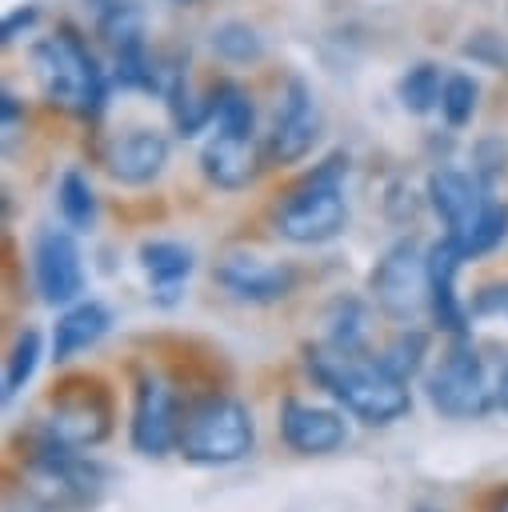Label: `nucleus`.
<instances>
[{"instance_id":"17","label":"nucleus","mask_w":508,"mask_h":512,"mask_svg":"<svg viewBox=\"0 0 508 512\" xmlns=\"http://www.w3.org/2000/svg\"><path fill=\"white\" fill-rule=\"evenodd\" d=\"M268 152L256 144V136H228L216 132L204 148H200V172L212 188L220 192H240L248 184H256L260 168H264Z\"/></svg>"},{"instance_id":"39","label":"nucleus","mask_w":508,"mask_h":512,"mask_svg":"<svg viewBox=\"0 0 508 512\" xmlns=\"http://www.w3.org/2000/svg\"><path fill=\"white\" fill-rule=\"evenodd\" d=\"M416 512H436V508H416Z\"/></svg>"},{"instance_id":"22","label":"nucleus","mask_w":508,"mask_h":512,"mask_svg":"<svg viewBox=\"0 0 508 512\" xmlns=\"http://www.w3.org/2000/svg\"><path fill=\"white\" fill-rule=\"evenodd\" d=\"M324 324H328L324 344L344 348V352H360V348H368V344H364V336H368V312H364L360 300H352V296H336V300L328 304V312H324Z\"/></svg>"},{"instance_id":"7","label":"nucleus","mask_w":508,"mask_h":512,"mask_svg":"<svg viewBox=\"0 0 508 512\" xmlns=\"http://www.w3.org/2000/svg\"><path fill=\"white\" fill-rule=\"evenodd\" d=\"M368 292L388 320L412 324L428 304V248H420L412 236L392 240L368 272Z\"/></svg>"},{"instance_id":"25","label":"nucleus","mask_w":508,"mask_h":512,"mask_svg":"<svg viewBox=\"0 0 508 512\" xmlns=\"http://www.w3.org/2000/svg\"><path fill=\"white\" fill-rule=\"evenodd\" d=\"M208 44L224 64H256L264 56V36L248 20H220Z\"/></svg>"},{"instance_id":"30","label":"nucleus","mask_w":508,"mask_h":512,"mask_svg":"<svg viewBox=\"0 0 508 512\" xmlns=\"http://www.w3.org/2000/svg\"><path fill=\"white\" fill-rule=\"evenodd\" d=\"M480 104V84L468 72H452L444 76V92H440V116L448 120V128H468Z\"/></svg>"},{"instance_id":"15","label":"nucleus","mask_w":508,"mask_h":512,"mask_svg":"<svg viewBox=\"0 0 508 512\" xmlns=\"http://www.w3.org/2000/svg\"><path fill=\"white\" fill-rule=\"evenodd\" d=\"M488 196H492V188L476 172L468 176L460 168H436L428 176V204H432V212L440 216V224H444V232L452 240H460L476 224V216L488 204Z\"/></svg>"},{"instance_id":"34","label":"nucleus","mask_w":508,"mask_h":512,"mask_svg":"<svg viewBox=\"0 0 508 512\" xmlns=\"http://www.w3.org/2000/svg\"><path fill=\"white\" fill-rule=\"evenodd\" d=\"M36 20H40V8H36V4L12 8V12L4 16V24H0V44H4V48H8V44H16V40H20V32H28Z\"/></svg>"},{"instance_id":"37","label":"nucleus","mask_w":508,"mask_h":512,"mask_svg":"<svg viewBox=\"0 0 508 512\" xmlns=\"http://www.w3.org/2000/svg\"><path fill=\"white\" fill-rule=\"evenodd\" d=\"M488 512H508V488L504 492H496V500H492V508Z\"/></svg>"},{"instance_id":"8","label":"nucleus","mask_w":508,"mask_h":512,"mask_svg":"<svg viewBox=\"0 0 508 512\" xmlns=\"http://www.w3.org/2000/svg\"><path fill=\"white\" fill-rule=\"evenodd\" d=\"M40 428L60 436L64 444L96 448L112 432V392L96 376H72L48 396Z\"/></svg>"},{"instance_id":"28","label":"nucleus","mask_w":508,"mask_h":512,"mask_svg":"<svg viewBox=\"0 0 508 512\" xmlns=\"http://www.w3.org/2000/svg\"><path fill=\"white\" fill-rule=\"evenodd\" d=\"M504 236H508V208H504L496 196H488V204L480 208L476 224H472L456 244H460L464 256L472 260V256H488V252H496V248L504 244Z\"/></svg>"},{"instance_id":"13","label":"nucleus","mask_w":508,"mask_h":512,"mask_svg":"<svg viewBox=\"0 0 508 512\" xmlns=\"http://www.w3.org/2000/svg\"><path fill=\"white\" fill-rule=\"evenodd\" d=\"M464 248L444 232L436 244H428V312L440 332L448 336H468V304L456 296V272L464 268Z\"/></svg>"},{"instance_id":"10","label":"nucleus","mask_w":508,"mask_h":512,"mask_svg":"<svg viewBox=\"0 0 508 512\" xmlns=\"http://www.w3.org/2000/svg\"><path fill=\"white\" fill-rule=\"evenodd\" d=\"M320 128H324V120H320V104H316L312 84L304 76H288L280 88L272 132L264 140L268 164H300L316 148Z\"/></svg>"},{"instance_id":"36","label":"nucleus","mask_w":508,"mask_h":512,"mask_svg":"<svg viewBox=\"0 0 508 512\" xmlns=\"http://www.w3.org/2000/svg\"><path fill=\"white\" fill-rule=\"evenodd\" d=\"M496 404L508 412V368L500 372V380H496Z\"/></svg>"},{"instance_id":"31","label":"nucleus","mask_w":508,"mask_h":512,"mask_svg":"<svg viewBox=\"0 0 508 512\" xmlns=\"http://www.w3.org/2000/svg\"><path fill=\"white\" fill-rule=\"evenodd\" d=\"M472 172L492 188V184L508 172V148H504V140H496V136L480 140V144L472 148Z\"/></svg>"},{"instance_id":"24","label":"nucleus","mask_w":508,"mask_h":512,"mask_svg":"<svg viewBox=\"0 0 508 512\" xmlns=\"http://www.w3.org/2000/svg\"><path fill=\"white\" fill-rule=\"evenodd\" d=\"M440 92H444V76H440V68H436L432 60L412 64V68L396 80V100H400V108L412 112V116H424V112L440 108Z\"/></svg>"},{"instance_id":"38","label":"nucleus","mask_w":508,"mask_h":512,"mask_svg":"<svg viewBox=\"0 0 508 512\" xmlns=\"http://www.w3.org/2000/svg\"><path fill=\"white\" fill-rule=\"evenodd\" d=\"M172 4H184V8H192V4H196V0H172Z\"/></svg>"},{"instance_id":"23","label":"nucleus","mask_w":508,"mask_h":512,"mask_svg":"<svg viewBox=\"0 0 508 512\" xmlns=\"http://www.w3.org/2000/svg\"><path fill=\"white\" fill-rule=\"evenodd\" d=\"M112 76L120 88H132V92H160V60L148 56V44L144 40H132V44H120L112 48Z\"/></svg>"},{"instance_id":"33","label":"nucleus","mask_w":508,"mask_h":512,"mask_svg":"<svg viewBox=\"0 0 508 512\" xmlns=\"http://www.w3.org/2000/svg\"><path fill=\"white\" fill-rule=\"evenodd\" d=\"M464 56H472L484 68H504L508 64V44L496 32H476L472 40H464Z\"/></svg>"},{"instance_id":"21","label":"nucleus","mask_w":508,"mask_h":512,"mask_svg":"<svg viewBox=\"0 0 508 512\" xmlns=\"http://www.w3.org/2000/svg\"><path fill=\"white\" fill-rule=\"evenodd\" d=\"M56 208H60V216H64V224L72 232H92L100 208H96V192H92V184H88L84 172L68 168L60 176V184H56Z\"/></svg>"},{"instance_id":"2","label":"nucleus","mask_w":508,"mask_h":512,"mask_svg":"<svg viewBox=\"0 0 508 512\" xmlns=\"http://www.w3.org/2000/svg\"><path fill=\"white\" fill-rule=\"evenodd\" d=\"M32 72L44 100L64 112L96 120L108 104V76L72 24H60L52 36L32 44Z\"/></svg>"},{"instance_id":"4","label":"nucleus","mask_w":508,"mask_h":512,"mask_svg":"<svg viewBox=\"0 0 508 512\" xmlns=\"http://www.w3.org/2000/svg\"><path fill=\"white\" fill-rule=\"evenodd\" d=\"M252 448H256V424H252V412L244 400H236L228 392H208L184 408L176 452L188 464L220 468V464L244 460Z\"/></svg>"},{"instance_id":"9","label":"nucleus","mask_w":508,"mask_h":512,"mask_svg":"<svg viewBox=\"0 0 508 512\" xmlns=\"http://www.w3.org/2000/svg\"><path fill=\"white\" fill-rule=\"evenodd\" d=\"M184 408L164 376L140 372L132 388V420H128V444L140 456H168L180 440Z\"/></svg>"},{"instance_id":"1","label":"nucleus","mask_w":508,"mask_h":512,"mask_svg":"<svg viewBox=\"0 0 508 512\" xmlns=\"http://www.w3.org/2000/svg\"><path fill=\"white\" fill-rule=\"evenodd\" d=\"M308 376L360 424L384 428L412 412V392L404 380H396L376 352H344L332 344H308L304 348Z\"/></svg>"},{"instance_id":"26","label":"nucleus","mask_w":508,"mask_h":512,"mask_svg":"<svg viewBox=\"0 0 508 512\" xmlns=\"http://www.w3.org/2000/svg\"><path fill=\"white\" fill-rule=\"evenodd\" d=\"M380 364L396 376V380H412V376H420V368H424V356H428V332H420L416 324H404L380 352Z\"/></svg>"},{"instance_id":"20","label":"nucleus","mask_w":508,"mask_h":512,"mask_svg":"<svg viewBox=\"0 0 508 512\" xmlns=\"http://www.w3.org/2000/svg\"><path fill=\"white\" fill-rule=\"evenodd\" d=\"M208 104H212V124L216 132H228V136H252L256 132V108H252V96L240 80H216L208 88Z\"/></svg>"},{"instance_id":"19","label":"nucleus","mask_w":508,"mask_h":512,"mask_svg":"<svg viewBox=\"0 0 508 512\" xmlns=\"http://www.w3.org/2000/svg\"><path fill=\"white\" fill-rule=\"evenodd\" d=\"M136 256H140V268H144V276L152 284V296L164 300V304L176 300V292L184 288V280L196 268L192 248L180 244V240H144Z\"/></svg>"},{"instance_id":"14","label":"nucleus","mask_w":508,"mask_h":512,"mask_svg":"<svg viewBox=\"0 0 508 512\" xmlns=\"http://www.w3.org/2000/svg\"><path fill=\"white\" fill-rule=\"evenodd\" d=\"M280 440L296 456H328V452L344 448L348 424L336 408H320V404H304V400L288 396L280 404Z\"/></svg>"},{"instance_id":"27","label":"nucleus","mask_w":508,"mask_h":512,"mask_svg":"<svg viewBox=\"0 0 508 512\" xmlns=\"http://www.w3.org/2000/svg\"><path fill=\"white\" fill-rule=\"evenodd\" d=\"M96 32L108 40V48L144 40V8L136 0H104L96 4Z\"/></svg>"},{"instance_id":"12","label":"nucleus","mask_w":508,"mask_h":512,"mask_svg":"<svg viewBox=\"0 0 508 512\" xmlns=\"http://www.w3.org/2000/svg\"><path fill=\"white\" fill-rule=\"evenodd\" d=\"M212 276L232 300H244V304H276V300L292 296V288H296L292 264H272V260H260L248 252L224 256Z\"/></svg>"},{"instance_id":"29","label":"nucleus","mask_w":508,"mask_h":512,"mask_svg":"<svg viewBox=\"0 0 508 512\" xmlns=\"http://www.w3.org/2000/svg\"><path fill=\"white\" fill-rule=\"evenodd\" d=\"M40 356H44V340H40V332H36V328H24V332L12 340L8 360H4V400H16V392L32 380Z\"/></svg>"},{"instance_id":"11","label":"nucleus","mask_w":508,"mask_h":512,"mask_svg":"<svg viewBox=\"0 0 508 512\" xmlns=\"http://www.w3.org/2000/svg\"><path fill=\"white\" fill-rule=\"evenodd\" d=\"M32 284L44 304L68 308L84 296V264L72 228H40L32 240Z\"/></svg>"},{"instance_id":"6","label":"nucleus","mask_w":508,"mask_h":512,"mask_svg":"<svg viewBox=\"0 0 508 512\" xmlns=\"http://www.w3.org/2000/svg\"><path fill=\"white\" fill-rule=\"evenodd\" d=\"M24 464L64 504H92L108 484V472L92 456H84V448L64 444L40 424L24 436Z\"/></svg>"},{"instance_id":"32","label":"nucleus","mask_w":508,"mask_h":512,"mask_svg":"<svg viewBox=\"0 0 508 512\" xmlns=\"http://www.w3.org/2000/svg\"><path fill=\"white\" fill-rule=\"evenodd\" d=\"M472 320H508V280H492L472 292L468 300Z\"/></svg>"},{"instance_id":"5","label":"nucleus","mask_w":508,"mask_h":512,"mask_svg":"<svg viewBox=\"0 0 508 512\" xmlns=\"http://www.w3.org/2000/svg\"><path fill=\"white\" fill-rule=\"evenodd\" d=\"M424 392H428V404L448 420H476L496 404V388L488 384V368L472 336L448 340L444 356L424 376Z\"/></svg>"},{"instance_id":"3","label":"nucleus","mask_w":508,"mask_h":512,"mask_svg":"<svg viewBox=\"0 0 508 512\" xmlns=\"http://www.w3.org/2000/svg\"><path fill=\"white\" fill-rule=\"evenodd\" d=\"M344 176H348V156L332 152L300 184H292L280 196V204L272 208L276 236H284L288 244H300V248H316V244L336 240L348 228Z\"/></svg>"},{"instance_id":"35","label":"nucleus","mask_w":508,"mask_h":512,"mask_svg":"<svg viewBox=\"0 0 508 512\" xmlns=\"http://www.w3.org/2000/svg\"><path fill=\"white\" fill-rule=\"evenodd\" d=\"M0 112H4V128H12V124H16V116H20V100H16L8 88L0 92Z\"/></svg>"},{"instance_id":"16","label":"nucleus","mask_w":508,"mask_h":512,"mask_svg":"<svg viewBox=\"0 0 508 512\" xmlns=\"http://www.w3.org/2000/svg\"><path fill=\"white\" fill-rule=\"evenodd\" d=\"M168 136L156 128H132L124 136H116L104 152V168L116 184L128 188H144L152 180H160V172L168 168Z\"/></svg>"},{"instance_id":"18","label":"nucleus","mask_w":508,"mask_h":512,"mask_svg":"<svg viewBox=\"0 0 508 512\" xmlns=\"http://www.w3.org/2000/svg\"><path fill=\"white\" fill-rule=\"evenodd\" d=\"M108 328H112L108 304H100V300H76V304H68L60 312L56 328H52V360L64 364V360L88 352L92 344H100L108 336Z\"/></svg>"}]
</instances>
